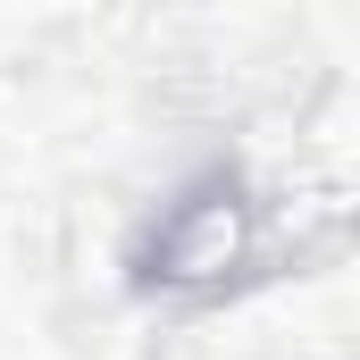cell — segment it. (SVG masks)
<instances>
[{"instance_id": "cell-1", "label": "cell", "mask_w": 360, "mask_h": 360, "mask_svg": "<svg viewBox=\"0 0 360 360\" xmlns=\"http://www.w3.org/2000/svg\"><path fill=\"white\" fill-rule=\"evenodd\" d=\"M276 252V201L243 176L235 160L184 176L134 235L126 252V276L134 293L151 302H176V310H210L226 293H243L252 276H269Z\"/></svg>"}]
</instances>
